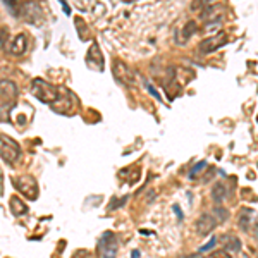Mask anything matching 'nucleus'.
Returning <instances> with one entry per match:
<instances>
[{"label":"nucleus","mask_w":258,"mask_h":258,"mask_svg":"<svg viewBox=\"0 0 258 258\" xmlns=\"http://www.w3.org/2000/svg\"><path fill=\"white\" fill-rule=\"evenodd\" d=\"M31 91L40 102L54 105L59 99H60V91L55 86H52L50 83H47L45 79H33L31 83Z\"/></svg>","instance_id":"1"},{"label":"nucleus","mask_w":258,"mask_h":258,"mask_svg":"<svg viewBox=\"0 0 258 258\" xmlns=\"http://www.w3.org/2000/svg\"><path fill=\"white\" fill-rule=\"evenodd\" d=\"M18 97V86L9 79L0 81V114H7Z\"/></svg>","instance_id":"2"},{"label":"nucleus","mask_w":258,"mask_h":258,"mask_svg":"<svg viewBox=\"0 0 258 258\" xmlns=\"http://www.w3.org/2000/svg\"><path fill=\"white\" fill-rule=\"evenodd\" d=\"M0 157L7 164H16L21 157V148L12 138L5 135H0Z\"/></svg>","instance_id":"3"},{"label":"nucleus","mask_w":258,"mask_h":258,"mask_svg":"<svg viewBox=\"0 0 258 258\" xmlns=\"http://www.w3.org/2000/svg\"><path fill=\"white\" fill-rule=\"evenodd\" d=\"M14 186L19 193H22L29 200H37L38 198V184L33 176H19L14 179Z\"/></svg>","instance_id":"4"},{"label":"nucleus","mask_w":258,"mask_h":258,"mask_svg":"<svg viewBox=\"0 0 258 258\" xmlns=\"http://www.w3.org/2000/svg\"><path fill=\"white\" fill-rule=\"evenodd\" d=\"M112 73H114V76H116V79L119 81L120 84H124V86L133 88L136 84V78H135V74H133V71L129 69L124 62L117 60V59L112 62Z\"/></svg>","instance_id":"5"},{"label":"nucleus","mask_w":258,"mask_h":258,"mask_svg":"<svg viewBox=\"0 0 258 258\" xmlns=\"http://www.w3.org/2000/svg\"><path fill=\"white\" fill-rule=\"evenodd\" d=\"M227 40H229V38H227V35H225L224 31H220V33L207 38V40H203L200 43L201 54H212V52H215L217 48L224 47V45L227 43Z\"/></svg>","instance_id":"6"},{"label":"nucleus","mask_w":258,"mask_h":258,"mask_svg":"<svg viewBox=\"0 0 258 258\" xmlns=\"http://www.w3.org/2000/svg\"><path fill=\"white\" fill-rule=\"evenodd\" d=\"M218 224V220L214 217V215L210 214H203L200 218L197 220V231L200 236H207V234H210L212 231L215 229V225Z\"/></svg>","instance_id":"7"},{"label":"nucleus","mask_w":258,"mask_h":258,"mask_svg":"<svg viewBox=\"0 0 258 258\" xmlns=\"http://www.w3.org/2000/svg\"><path fill=\"white\" fill-rule=\"evenodd\" d=\"M100 244L103 248V257L105 258H116L117 255V238L114 233H105L100 239Z\"/></svg>","instance_id":"8"},{"label":"nucleus","mask_w":258,"mask_h":258,"mask_svg":"<svg viewBox=\"0 0 258 258\" xmlns=\"http://www.w3.org/2000/svg\"><path fill=\"white\" fill-rule=\"evenodd\" d=\"M26 47H28V38L21 33V35H18L14 40H12L9 50H11L12 55H22L26 52Z\"/></svg>","instance_id":"9"},{"label":"nucleus","mask_w":258,"mask_h":258,"mask_svg":"<svg viewBox=\"0 0 258 258\" xmlns=\"http://www.w3.org/2000/svg\"><path fill=\"white\" fill-rule=\"evenodd\" d=\"M9 207H11V212L16 217H21V215L28 214V205H26L19 197H12L11 201H9Z\"/></svg>","instance_id":"10"},{"label":"nucleus","mask_w":258,"mask_h":258,"mask_svg":"<svg viewBox=\"0 0 258 258\" xmlns=\"http://www.w3.org/2000/svg\"><path fill=\"white\" fill-rule=\"evenodd\" d=\"M22 16L26 18V21L29 22H38V16H40V9L37 4H28V5H21Z\"/></svg>","instance_id":"11"},{"label":"nucleus","mask_w":258,"mask_h":258,"mask_svg":"<svg viewBox=\"0 0 258 258\" xmlns=\"http://www.w3.org/2000/svg\"><path fill=\"white\" fill-rule=\"evenodd\" d=\"M225 195H227V189H225V186L222 184V182H217V184L214 186V189H212V198H214V201H217V203L224 201Z\"/></svg>","instance_id":"12"},{"label":"nucleus","mask_w":258,"mask_h":258,"mask_svg":"<svg viewBox=\"0 0 258 258\" xmlns=\"http://www.w3.org/2000/svg\"><path fill=\"white\" fill-rule=\"evenodd\" d=\"M225 239L227 241H224V250L227 251V253H236V251H239L241 250V241L238 239V238H234V236H225Z\"/></svg>","instance_id":"13"},{"label":"nucleus","mask_w":258,"mask_h":258,"mask_svg":"<svg viewBox=\"0 0 258 258\" xmlns=\"http://www.w3.org/2000/svg\"><path fill=\"white\" fill-rule=\"evenodd\" d=\"M205 167H207V162H205V160H203V162H198V164L191 169V172H189V179H195L201 171H203Z\"/></svg>","instance_id":"14"},{"label":"nucleus","mask_w":258,"mask_h":258,"mask_svg":"<svg viewBox=\"0 0 258 258\" xmlns=\"http://www.w3.org/2000/svg\"><path fill=\"white\" fill-rule=\"evenodd\" d=\"M215 217H217V220L218 222H222V220H225L227 218V212L224 210V208H215Z\"/></svg>","instance_id":"15"},{"label":"nucleus","mask_w":258,"mask_h":258,"mask_svg":"<svg viewBox=\"0 0 258 258\" xmlns=\"http://www.w3.org/2000/svg\"><path fill=\"white\" fill-rule=\"evenodd\" d=\"M215 244H217V238H212V239L208 241V243L205 244V246H201V248H200V253H205V251L212 250V248H214Z\"/></svg>","instance_id":"16"},{"label":"nucleus","mask_w":258,"mask_h":258,"mask_svg":"<svg viewBox=\"0 0 258 258\" xmlns=\"http://www.w3.org/2000/svg\"><path fill=\"white\" fill-rule=\"evenodd\" d=\"M212 258H231V255L225 250H222V251H215V253H212Z\"/></svg>","instance_id":"17"},{"label":"nucleus","mask_w":258,"mask_h":258,"mask_svg":"<svg viewBox=\"0 0 258 258\" xmlns=\"http://www.w3.org/2000/svg\"><path fill=\"white\" fill-rule=\"evenodd\" d=\"M146 88H148V91H150V93L153 95V97H155L157 100H162V97H160V95L157 93V90H155V88L152 86V84H150V83H146Z\"/></svg>","instance_id":"18"},{"label":"nucleus","mask_w":258,"mask_h":258,"mask_svg":"<svg viewBox=\"0 0 258 258\" xmlns=\"http://www.w3.org/2000/svg\"><path fill=\"white\" fill-rule=\"evenodd\" d=\"M182 258H205L201 253H191V255H186V257H182Z\"/></svg>","instance_id":"19"},{"label":"nucleus","mask_w":258,"mask_h":258,"mask_svg":"<svg viewBox=\"0 0 258 258\" xmlns=\"http://www.w3.org/2000/svg\"><path fill=\"white\" fill-rule=\"evenodd\" d=\"M131 257H133V258H139V251H133Z\"/></svg>","instance_id":"20"},{"label":"nucleus","mask_w":258,"mask_h":258,"mask_svg":"<svg viewBox=\"0 0 258 258\" xmlns=\"http://www.w3.org/2000/svg\"><path fill=\"white\" fill-rule=\"evenodd\" d=\"M257 120H258V117H257Z\"/></svg>","instance_id":"21"}]
</instances>
